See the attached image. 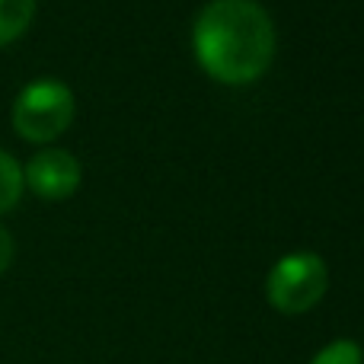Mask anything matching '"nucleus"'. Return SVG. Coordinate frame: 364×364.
Segmentation results:
<instances>
[{"mask_svg":"<svg viewBox=\"0 0 364 364\" xmlns=\"http://www.w3.org/2000/svg\"><path fill=\"white\" fill-rule=\"evenodd\" d=\"M329 288V269L316 252H291L272 265L265 278V297L278 314H307Z\"/></svg>","mask_w":364,"mask_h":364,"instance_id":"3","label":"nucleus"},{"mask_svg":"<svg viewBox=\"0 0 364 364\" xmlns=\"http://www.w3.org/2000/svg\"><path fill=\"white\" fill-rule=\"evenodd\" d=\"M26 182H23V166L13 154L0 151V214L13 211L19 205V195H23Z\"/></svg>","mask_w":364,"mask_h":364,"instance_id":"6","label":"nucleus"},{"mask_svg":"<svg viewBox=\"0 0 364 364\" xmlns=\"http://www.w3.org/2000/svg\"><path fill=\"white\" fill-rule=\"evenodd\" d=\"M13 252H16V243H13L10 230H6V227L0 224V275H4V272L10 269V262H13Z\"/></svg>","mask_w":364,"mask_h":364,"instance_id":"8","label":"nucleus"},{"mask_svg":"<svg viewBox=\"0 0 364 364\" xmlns=\"http://www.w3.org/2000/svg\"><path fill=\"white\" fill-rule=\"evenodd\" d=\"M275 23L259 0H208L192 26L201 70L227 87L252 83L275 61Z\"/></svg>","mask_w":364,"mask_h":364,"instance_id":"1","label":"nucleus"},{"mask_svg":"<svg viewBox=\"0 0 364 364\" xmlns=\"http://www.w3.org/2000/svg\"><path fill=\"white\" fill-rule=\"evenodd\" d=\"M74 93L61 80H32L13 102V128L29 144H51L74 122Z\"/></svg>","mask_w":364,"mask_h":364,"instance_id":"2","label":"nucleus"},{"mask_svg":"<svg viewBox=\"0 0 364 364\" xmlns=\"http://www.w3.org/2000/svg\"><path fill=\"white\" fill-rule=\"evenodd\" d=\"M310 364H364V352L358 342L336 339V342H329L326 348H320Z\"/></svg>","mask_w":364,"mask_h":364,"instance_id":"7","label":"nucleus"},{"mask_svg":"<svg viewBox=\"0 0 364 364\" xmlns=\"http://www.w3.org/2000/svg\"><path fill=\"white\" fill-rule=\"evenodd\" d=\"M83 170L80 160L74 154L61 151V147H45L26 164L23 182L45 201H64L80 188Z\"/></svg>","mask_w":364,"mask_h":364,"instance_id":"4","label":"nucleus"},{"mask_svg":"<svg viewBox=\"0 0 364 364\" xmlns=\"http://www.w3.org/2000/svg\"><path fill=\"white\" fill-rule=\"evenodd\" d=\"M36 0H0V45H10L29 29Z\"/></svg>","mask_w":364,"mask_h":364,"instance_id":"5","label":"nucleus"}]
</instances>
